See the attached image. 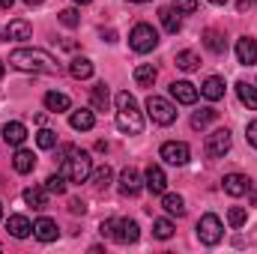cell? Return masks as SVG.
Masks as SVG:
<instances>
[{
    "instance_id": "obj_32",
    "label": "cell",
    "mask_w": 257,
    "mask_h": 254,
    "mask_svg": "<svg viewBox=\"0 0 257 254\" xmlns=\"http://www.w3.org/2000/svg\"><path fill=\"white\" fill-rule=\"evenodd\" d=\"M215 117H218V111H212V108H200V111H194L192 114V129H206Z\"/></svg>"
},
{
    "instance_id": "obj_48",
    "label": "cell",
    "mask_w": 257,
    "mask_h": 254,
    "mask_svg": "<svg viewBox=\"0 0 257 254\" xmlns=\"http://www.w3.org/2000/svg\"><path fill=\"white\" fill-rule=\"evenodd\" d=\"M209 3H215V6H224V3H227V0H209Z\"/></svg>"
},
{
    "instance_id": "obj_12",
    "label": "cell",
    "mask_w": 257,
    "mask_h": 254,
    "mask_svg": "<svg viewBox=\"0 0 257 254\" xmlns=\"http://www.w3.org/2000/svg\"><path fill=\"white\" fill-rule=\"evenodd\" d=\"M171 96L180 102V105H194L197 102V87L189 81H174L171 84Z\"/></svg>"
},
{
    "instance_id": "obj_47",
    "label": "cell",
    "mask_w": 257,
    "mask_h": 254,
    "mask_svg": "<svg viewBox=\"0 0 257 254\" xmlns=\"http://www.w3.org/2000/svg\"><path fill=\"white\" fill-rule=\"evenodd\" d=\"M24 3H30V6H39V3H45V0H24Z\"/></svg>"
},
{
    "instance_id": "obj_2",
    "label": "cell",
    "mask_w": 257,
    "mask_h": 254,
    "mask_svg": "<svg viewBox=\"0 0 257 254\" xmlns=\"http://www.w3.org/2000/svg\"><path fill=\"white\" fill-rule=\"evenodd\" d=\"M117 129L126 135H141V129H144V117H141L138 102L128 90L117 93Z\"/></svg>"
},
{
    "instance_id": "obj_9",
    "label": "cell",
    "mask_w": 257,
    "mask_h": 254,
    "mask_svg": "<svg viewBox=\"0 0 257 254\" xmlns=\"http://www.w3.org/2000/svg\"><path fill=\"white\" fill-rule=\"evenodd\" d=\"M138 236H141L138 221H132V218H120V221H114V239H117L120 245L138 242Z\"/></svg>"
},
{
    "instance_id": "obj_24",
    "label": "cell",
    "mask_w": 257,
    "mask_h": 254,
    "mask_svg": "<svg viewBox=\"0 0 257 254\" xmlns=\"http://www.w3.org/2000/svg\"><path fill=\"white\" fill-rule=\"evenodd\" d=\"M162 209H165L168 215H177V218H180V215H186V200H183L180 194H168V191H165V194H162Z\"/></svg>"
},
{
    "instance_id": "obj_30",
    "label": "cell",
    "mask_w": 257,
    "mask_h": 254,
    "mask_svg": "<svg viewBox=\"0 0 257 254\" xmlns=\"http://www.w3.org/2000/svg\"><path fill=\"white\" fill-rule=\"evenodd\" d=\"M159 18H162V27H165L168 33H180L183 21H180V15H177L174 9H162V12H159Z\"/></svg>"
},
{
    "instance_id": "obj_17",
    "label": "cell",
    "mask_w": 257,
    "mask_h": 254,
    "mask_svg": "<svg viewBox=\"0 0 257 254\" xmlns=\"http://www.w3.org/2000/svg\"><path fill=\"white\" fill-rule=\"evenodd\" d=\"M24 203L33 206V209H45V206H48V189H45V186H30V189H24Z\"/></svg>"
},
{
    "instance_id": "obj_38",
    "label": "cell",
    "mask_w": 257,
    "mask_h": 254,
    "mask_svg": "<svg viewBox=\"0 0 257 254\" xmlns=\"http://www.w3.org/2000/svg\"><path fill=\"white\" fill-rule=\"evenodd\" d=\"M57 18H60V24H63V27H78V24H81V15H78V9H63Z\"/></svg>"
},
{
    "instance_id": "obj_22",
    "label": "cell",
    "mask_w": 257,
    "mask_h": 254,
    "mask_svg": "<svg viewBox=\"0 0 257 254\" xmlns=\"http://www.w3.org/2000/svg\"><path fill=\"white\" fill-rule=\"evenodd\" d=\"M3 141L12 144V147H21V144L27 141V129H24V123H6V126H3Z\"/></svg>"
},
{
    "instance_id": "obj_19",
    "label": "cell",
    "mask_w": 257,
    "mask_h": 254,
    "mask_svg": "<svg viewBox=\"0 0 257 254\" xmlns=\"http://www.w3.org/2000/svg\"><path fill=\"white\" fill-rule=\"evenodd\" d=\"M45 108L51 111V114H63L72 108V99L66 96V93H57V90H51V93H45Z\"/></svg>"
},
{
    "instance_id": "obj_33",
    "label": "cell",
    "mask_w": 257,
    "mask_h": 254,
    "mask_svg": "<svg viewBox=\"0 0 257 254\" xmlns=\"http://www.w3.org/2000/svg\"><path fill=\"white\" fill-rule=\"evenodd\" d=\"M90 99H93V108L105 111V108H108V102H111V93H108V87H105V84H96V87H93V96H90Z\"/></svg>"
},
{
    "instance_id": "obj_23",
    "label": "cell",
    "mask_w": 257,
    "mask_h": 254,
    "mask_svg": "<svg viewBox=\"0 0 257 254\" xmlns=\"http://www.w3.org/2000/svg\"><path fill=\"white\" fill-rule=\"evenodd\" d=\"M12 168H15L18 174H30V171L36 168V156H33L30 150H18V153L12 156Z\"/></svg>"
},
{
    "instance_id": "obj_44",
    "label": "cell",
    "mask_w": 257,
    "mask_h": 254,
    "mask_svg": "<svg viewBox=\"0 0 257 254\" xmlns=\"http://www.w3.org/2000/svg\"><path fill=\"white\" fill-rule=\"evenodd\" d=\"M102 39H105V42H117V33H114V30H102Z\"/></svg>"
},
{
    "instance_id": "obj_15",
    "label": "cell",
    "mask_w": 257,
    "mask_h": 254,
    "mask_svg": "<svg viewBox=\"0 0 257 254\" xmlns=\"http://www.w3.org/2000/svg\"><path fill=\"white\" fill-rule=\"evenodd\" d=\"M30 36H33L30 21L15 18V21H9V24H6V39H12V42H24V39H30Z\"/></svg>"
},
{
    "instance_id": "obj_20",
    "label": "cell",
    "mask_w": 257,
    "mask_h": 254,
    "mask_svg": "<svg viewBox=\"0 0 257 254\" xmlns=\"http://www.w3.org/2000/svg\"><path fill=\"white\" fill-rule=\"evenodd\" d=\"M69 126L75 129V132H90V129L96 126V117H93V111L81 108V111H72V117H69Z\"/></svg>"
},
{
    "instance_id": "obj_14",
    "label": "cell",
    "mask_w": 257,
    "mask_h": 254,
    "mask_svg": "<svg viewBox=\"0 0 257 254\" xmlns=\"http://www.w3.org/2000/svg\"><path fill=\"white\" fill-rule=\"evenodd\" d=\"M6 230H9L15 239H27V236L33 233V224H30L27 215H9V218H6Z\"/></svg>"
},
{
    "instance_id": "obj_41",
    "label": "cell",
    "mask_w": 257,
    "mask_h": 254,
    "mask_svg": "<svg viewBox=\"0 0 257 254\" xmlns=\"http://www.w3.org/2000/svg\"><path fill=\"white\" fill-rule=\"evenodd\" d=\"M99 233H102L105 239H114V218H108V221H102V224H99Z\"/></svg>"
},
{
    "instance_id": "obj_46",
    "label": "cell",
    "mask_w": 257,
    "mask_h": 254,
    "mask_svg": "<svg viewBox=\"0 0 257 254\" xmlns=\"http://www.w3.org/2000/svg\"><path fill=\"white\" fill-rule=\"evenodd\" d=\"M251 206H257V189H251Z\"/></svg>"
},
{
    "instance_id": "obj_52",
    "label": "cell",
    "mask_w": 257,
    "mask_h": 254,
    "mask_svg": "<svg viewBox=\"0 0 257 254\" xmlns=\"http://www.w3.org/2000/svg\"><path fill=\"white\" fill-rule=\"evenodd\" d=\"M0 78H3V63H0Z\"/></svg>"
},
{
    "instance_id": "obj_28",
    "label": "cell",
    "mask_w": 257,
    "mask_h": 254,
    "mask_svg": "<svg viewBox=\"0 0 257 254\" xmlns=\"http://www.w3.org/2000/svg\"><path fill=\"white\" fill-rule=\"evenodd\" d=\"M203 45H206L212 54H224V51H227V42H224V36H221L218 30H206V33H203Z\"/></svg>"
},
{
    "instance_id": "obj_6",
    "label": "cell",
    "mask_w": 257,
    "mask_h": 254,
    "mask_svg": "<svg viewBox=\"0 0 257 254\" xmlns=\"http://www.w3.org/2000/svg\"><path fill=\"white\" fill-rule=\"evenodd\" d=\"M147 114H150V120L159 123V126H171V123L177 120L174 102H168V99H162V96H150V99H147Z\"/></svg>"
},
{
    "instance_id": "obj_8",
    "label": "cell",
    "mask_w": 257,
    "mask_h": 254,
    "mask_svg": "<svg viewBox=\"0 0 257 254\" xmlns=\"http://www.w3.org/2000/svg\"><path fill=\"white\" fill-rule=\"evenodd\" d=\"M159 156L168 162V165H189V159H192V150H189V144H183V141H168V144H162V150H159Z\"/></svg>"
},
{
    "instance_id": "obj_21",
    "label": "cell",
    "mask_w": 257,
    "mask_h": 254,
    "mask_svg": "<svg viewBox=\"0 0 257 254\" xmlns=\"http://www.w3.org/2000/svg\"><path fill=\"white\" fill-rule=\"evenodd\" d=\"M120 191H123V194H128V197L141 191V174H138L135 168H126V171L120 174Z\"/></svg>"
},
{
    "instance_id": "obj_31",
    "label": "cell",
    "mask_w": 257,
    "mask_h": 254,
    "mask_svg": "<svg viewBox=\"0 0 257 254\" xmlns=\"http://www.w3.org/2000/svg\"><path fill=\"white\" fill-rule=\"evenodd\" d=\"M174 63H177V69H183V72H194V69L200 66V57H197L194 51H180Z\"/></svg>"
},
{
    "instance_id": "obj_40",
    "label": "cell",
    "mask_w": 257,
    "mask_h": 254,
    "mask_svg": "<svg viewBox=\"0 0 257 254\" xmlns=\"http://www.w3.org/2000/svg\"><path fill=\"white\" fill-rule=\"evenodd\" d=\"M69 212H72V215H84V212H87V203H84L81 197H72V200H69Z\"/></svg>"
},
{
    "instance_id": "obj_25",
    "label": "cell",
    "mask_w": 257,
    "mask_h": 254,
    "mask_svg": "<svg viewBox=\"0 0 257 254\" xmlns=\"http://www.w3.org/2000/svg\"><path fill=\"white\" fill-rule=\"evenodd\" d=\"M236 96H239V102H242L245 108L257 111V87H254V84H248V81H239V84H236Z\"/></svg>"
},
{
    "instance_id": "obj_49",
    "label": "cell",
    "mask_w": 257,
    "mask_h": 254,
    "mask_svg": "<svg viewBox=\"0 0 257 254\" xmlns=\"http://www.w3.org/2000/svg\"><path fill=\"white\" fill-rule=\"evenodd\" d=\"M128 3H150V0H128Z\"/></svg>"
},
{
    "instance_id": "obj_13",
    "label": "cell",
    "mask_w": 257,
    "mask_h": 254,
    "mask_svg": "<svg viewBox=\"0 0 257 254\" xmlns=\"http://www.w3.org/2000/svg\"><path fill=\"white\" fill-rule=\"evenodd\" d=\"M224 191H227L230 197H242V194L251 191V180L242 177V174H227V177H224Z\"/></svg>"
},
{
    "instance_id": "obj_10",
    "label": "cell",
    "mask_w": 257,
    "mask_h": 254,
    "mask_svg": "<svg viewBox=\"0 0 257 254\" xmlns=\"http://www.w3.org/2000/svg\"><path fill=\"white\" fill-rule=\"evenodd\" d=\"M236 60L242 66H254L257 63V42L251 36H239L236 39Z\"/></svg>"
},
{
    "instance_id": "obj_50",
    "label": "cell",
    "mask_w": 257,
    "mask_h": 254,
    "mask_svg": "<svg viewBox=\"0 0 257 254\" xmlns=\"http://www.w3.org/2000/svg\"><path fill=\"white\" fill-rule=\"evenodd\" d=\"M75 3H81V6H84V3H93V0H75Z\"/></svg>"
},
{
    "instance_id": "obj_42",
    "label": "cell",
    "mask_w": 257,
    "mask_h": 254,
    "mask_svg": "<svg viewBox=\"0 0 257 254\" xmlns=\"http://www.w3.org/2000/svg\"><path fill=\"white\" fill-rule=\"evenodd\" d=\"M245 138H248V144L257 150V120H251V123L245 126Z\"/></svg>"
},
{
    "instance_id": "obj_11",
    "label": "cell",
    "mask_w": 257,
    "mask_h": 254,
    "mask_svg": "<svg viewBox=\"0 0 257 254\" xmlns=\"http://www.w3.org/2000/svg\"><path fill=\"white\" fill-rule=\"evenodd\" d=\"M144 186L153 191V194H165V191H168V177H165V171H162L159 165H150V168H147V177H144Z\"/></svg>"
},
{
    "instance_id": "obj_36",
    "label": "cell",
    "mask_w": 257,
    "mask_h": 254,
    "mask_svg": "<svg viewBox=\"0 0 257 254\" xmlns=\"http://www.w3.org/2000/svg\"><path fill=\"white\" fill-rule=\"evenodd\" d=\"M45 189H48V194H63L66 191V177L63 174H51V177L45 180Z\"/></svg>"
},
{
    "instance_id": "obj_39",
    "label": "cell",
    "mask_w": 257,
    "mask_h": 254,
    "mask_svg": "<svg viewBox=\"0 0 257 254\" xmlns=\"http://www.w3.org/2000/svg\"><path fill=\"white\" fill-rule=\"evenodd\" d=\"M174 9L189 15V12H194V9H197V0H174Z\"/></svg>"
},
{
    "instance_id": "obj_3",
    "label": "cell",
    "mask_w": 257,
    "mask_h": 254,
    "mask_svg": "<svg viewBox=\"0 0 257 254\" xmlns=\"http://www.w3.org/2000/svg\"><path fill=\"white\" fill-rule=\"evenodd\" d=\"M63 174L69 183H87L90 180V174H93V159H90V153H84V150H72L69 156L63 159Z\"/></svg>"
},
{
    "instance_id": "obj_16",
    "label": "cell",
    "mask_w": 257,
    "mask_h": 254,
    "mask_svg": "<svg viewBox=\"0 0 257 254\" xmlns=\"http://www.w3.org/2000/svg\"><path fill=\"white\" fill-rule=\"evenodd\" d=\"M33 236H36L39 242H54V239H57V221L39 218V221L33 224Z\"/></svg>"
},
{
    "instance_id": "obj_45",
    "label": "cell",
    "mask_w": 257,
    "mask_h": 254,
    "mask_svg": "<svg viewBox=\"0 0 257 254\" xmlns=\"http://www.w3.org/2000/svg\"><path fill=\"white\" fill-rule=\"evenodd\" d=\"M12 3H15V0H0V6H3V9H12Z\"/></svg>"
},
{
    "instance_id": "obj_43",
    "label": "cell",
    "mask_w": 257,
    "mask_h": 254,
    "mask_svg": "<svg viewBox=\"0 0 257 254\" xmlns=\"http://www.w3.org/2000/svg\"><path fill=\"white\" fill-rule=\"evenodd\" d=\"M60 48H66V51H75V48H78V42H72V39H60Z\"/></svg>"
},
{
    "instance_id": "obj_18",
    "label": "cell",
    "mask_w": 257,
    "mask_h": 254,
    "mask_svg": "<svg viewBox=\"0 0 257 254\" xmlns=\"http://www.w3.org/2000/svg\"><path fill=\"white\" fill-rule=\"evenodd\" d=\"M200 96H206L209 102H218V99H224V81H221L218 75L206 78V81H203V87H200Z\"/></svg>"
},
{
    "instance_id": "obj_1",
    "label": "cell",
    "mask_w": 257,
    "mask_h": 254,
    "mask_svg": "<svg viewBox=\"0 0 257 254\" xmlns=\"http://www.w3.org/2000/svg\"><path fill=\"white\" fill-rule=\"evenodd\" d=\"M9 63L21 72H42V75H60V63L42 51V48H15L9 54Z\"/></svg>"
},
{
    "instance_id": "obj_5",
    "label": "cell",
    "mask_w": 257,
    "mask_h": 254,
    "mask_svg": "<svg viewBox=\"0 0 257 254\" xmlns=\"http://www.w3.org/2000/svg\"><path fill=\"white\" fill-rule=\"evenodd\" d=\"M221 236H224V224H221V218L212 215V212L200 215V221H197V239H200L203 245H218Z\"/></svg>"
},
{
    "instance_id": "obj_27",
    "label": "cell",
    "mask_w": 257,
    "mask_h": 254,
    "mask_svg": "<svg viewBox=\"0 0 257 254\" xmlns=\"http://www.w3.org/2000/svg\"><path fill=\"white\" fill-rule=\"evenodd\" d=\"M156 78H159V72H156V66L153 63H141L138 69H135V81H138V87H153Z\"/></svg>"
},
{
    "instance_id": "obj_51",
    "label": "cell",
    "mask_w": 257,
    "mask_h": 254,
    "mask_svg": "<svg viewBox=\"0 0 257 254\" xmlns=\"http://www.w3.org/2000/svg\"><path fill=\"white\" fill-rule=\"evenodd\" d=\"M0 221H3V203H0Z\"/></svg>"
},
{
    "instance_id": "obj_34",
    "label": "cell",
    "mask_w": 257,
    "mask_h": 254,
    "mask_svg": "<svg viewBox=\"0 0 257 254\" xmlns=\"http://www.w3.org/2000/svg\"><path fill=\"white\" fill-rule=\"evenodd\" d=\"M153 236H156V239H171V236H174V221L156 218V221H153Z\"/></svg>"
},
{
    "instance_id": "obj_29",
    "label": "cell",
    "mask_w": 257,
    "mask_h": 254,
    "mask_svg": "<svg viewBox=\"0 0 257 254\" xmlns=\"http://www.w3.org/2000/svg\"><path fill=\"white\" fill-rule=\"evenodd\" d=\"M90 180H93V186L102 191V189H108L111 186V180H114V171L108 168V165H102V168H96L93 174H90Z\"/></svg>"
},
{
    "instance_id": "obj_26",
    "label": "cell",
    "mask_w": 257,
    "mask_h": 254,
    "mask_svg": "<svg viewBox=\"0 0 257 254\" xmlns=\"http://www.w3.org/2000/svg\"><path fill=\"white\" fill-rule=\"evenodd\" d=\"M69 75H72L75 81H87V78L93 75V63H90L87 57H75V60L69 63Z\"/></svg>"
},
{
    "instance_id": "obj_7",
    "label": "cell",
    "mask_w": 257,
    "mask_h": 254,
    "mask_svg": "<svg viewBox=\"0 0 257 254\" xmlns=\"http://www.w3.org/2000/svg\"><path fill=\"white\" fill-rule=\"evenodd\" d=\"M230 132L227 129H215V132H209L206 135V156L209 159H224L227 153H230Z\"/></svg>"
},
{
    "instance_id": "obj_37",
    "label": "cell",
    "mask_w": 257,
    "mask_h": 254,
    "mask_svg": "<svg viewBox=\"0 0 257 254\" xmlns=\"http://www.w3.org/2000/svg\"><path fill=\"white\" fill-rule=\"evenodd\" d=\"M227 221H230V227H242V224L248 221V212H245L242 206H230V212H227Z\"/></svg>"
},
{
    "instance_id": "obj_4",
    "label": "cell",
    "mask_w": 257,
    "mask_h": 254,
    "mask_svg": "<svg viewBox=\"0 0 257 254\" xmlns=\"http://www.w3.org/2000/svg\"><path fill=\"white\" fill-rule=\"evenodd\" d=\"M128 45H132V51H138V54L153 51V48L159 45V33H156V27H153V24H147V21L135 24V27H132V33H128Z\"/></svg>"
},
{
    "instance_id": "obj_35",
    "label": "cell",
    "mask_w": 257,
    "mask_h": 254,
    "mask_svg": "<svg viewBox=\"0 0 257 254\" xmlns=\"http://www.w3.org/2000/svg\"><path fill=\"white\" fill-rule=\"evenodd\" d=\"M36 144H39V150H54V147H57V132L42 129V132L36 135Z\"/></svg>"
}]
</instances>
